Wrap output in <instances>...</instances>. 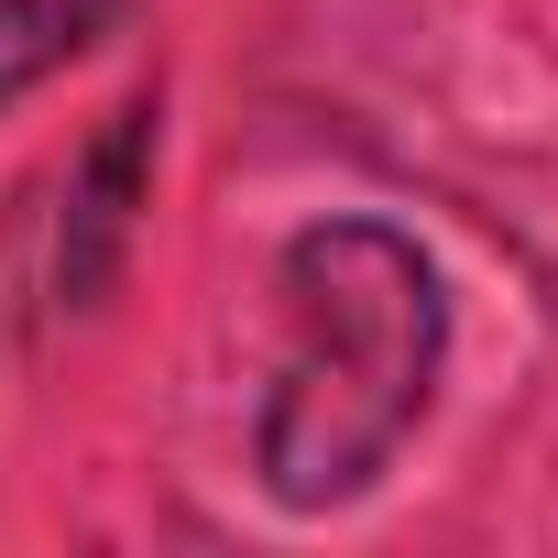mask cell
I'll return each mask as SVG.
<instances>
[{"label":"cell","mask_w":558,"mask_h":558,"mask_svg":"<svg viewBox=\"0 0 558 558\" xmlns=\"http://www.w3.org/2000/svg\"><path fill=\"white\" fill-rule=\"evenodd\" d=\"M438 384V274L373 219H329L286 252V373L263 405V482L286 504H351Z\"/></svg>","instance_id":"6da1fadb"},{"label":"cell","mask_w":558,"mask_h":558,"mask_svg":"<svg viewBox=\"0 0 558 558\" xmlns=\"http://www.w3.org/2000/svg\"><path fill=\"white\" fill-rule=\"evenodd\" d=\"M121 0H0V99H23L34 77H56Z\"/></svg>","instance_id":"7a4b0ae2"}]
</instances>
